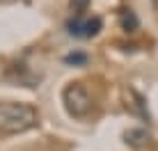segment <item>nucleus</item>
I'll return each instance as SVG.
<instances>
[{
	"instance_id": "7ed1b4c3",
	"label": "nucleus",
	"mask_w": 158,
	"mask_h": 151,
	"mask_svg": "<svg viewBox=\"0 0 158 151\" xmlns=\"http://www.w3.org/2000/svg\"><path fill=\"white\" fill-rule=\"evenodd\" d=\"M103 28L101 16H92V18H85L83 14H76L73 18L67 21V32L71 37H78V39H89V37H96Z\"/></svg>"
},
{
	"instance_id": "20e7f679",
	"label": "nucleus",
	"mask_w": 158,
	"mask_h": 151,
	"mask_svg": "<svg viewBox=\"0 0 158 151\" xmlns=\"http://www.w3.org/2000/svg\"><path fill=\"white\" fill-rule=\"evenodd\" d=\"M124 140H126L128 147H133V149H142V147H147V144L151 142V135L144 131V128H131V131L124 133Z\"/></svg>"
},
{
	"instance_id": "423d86ee",
	"label": "nucleus",
	"mask_w": 158,
	"mask_h": 151,
	"mask_svg": "<svg viewBox=\"0 0 158 151\" xmlns=\"http://www.w3.org/2000/svg\"><path fill=\"white\" fill-rule=\"evenodd\" d=\"M64 62L71 64V67H83V64L87 62V55H85V53H80V51H76V53H69V55L64 57Z\"/></svg>"
},
{
	"instance_id": "39448f33",
	"label": "nucleus",
	"mask_w": 158,
	"mask_h": 151,
	"mask_svg": "<svg viewBox=\"0 0 158 151\" xmlns=\"http://www.w3.org/2000/svg\"><path fill=\"white\" fill-rule=\"evenodd\" d=\"M138 25H140V21H138V16H135V12L133 9H124L122 12V28L126 32H135Z\"/></svg>"
},
{
	"instance_id": "f03ea898",
	"label": "nucleus",
	"mask_w": 158,
	"mask_h": 151,
	"mask_svg": "<svg viewBox=\"0 0 158 151\" xmlns=\"http://www.w3.org/2000/svg\"><path fill=\"white\" fill-rule=\"evenodd\" d=\"M62 103H64V110L71 117L83 119L92 110V96H89V92H87V87L83 83H71L62 92Z\"/></svg>"
},
{
	"instance_id": "f257e3e1",
	"label": "nucleus",
	"mask_w": 158,
	"mask_h": 151,
	"mask_svg": "<svg viewBox=\"0 0 158 151\" xmlns=\"http://www.w3.org/2000/svg\"><path fill=\"white\" fill-rule=\"evenodd\" d=\"M39 124L37 110L28 103H16L7 101L0 103V135H16V133H25Z\"/></svg>"
},
{
	"instance_id": "6e6552de",
	"label": "nucleus",
	"mask_w": 158,
	"mask_h": 151,
	"mask_svg": "<svg viewBox=\"0 0 158 151\" xmlns=\"http://www.w3.org/2000/svg\"><path fill=\"white\" fill-rule=\"evenodd\" d=\"M151 2H154V7H158V0H151Z\"/></svg>"
},
{
	"instance_id": "0eeeda50",
	"label": "nucleus",
	"mask_w": 158,
	"mask_h": 151,
	"mask_svg": "<svg viewBox=\"0 0 158 151\" xmlns=\"http://www.w3.org/2000/svg\"><path fill=\"white\" fill-rule=\"evenodd\" d=\"M87 5H89V0H71V9L76 14H83L87 9Z\"/></svg>"
}]
</instances>
